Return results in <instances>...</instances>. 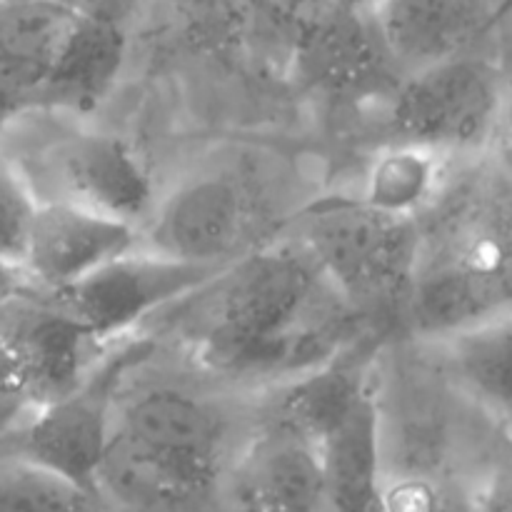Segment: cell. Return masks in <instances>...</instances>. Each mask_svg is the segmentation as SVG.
<instances>
[{
	"label": "cell",
	"instance_id": "cell-21",
	"mask_svg": "<svg viewBox=\"0 0 512 512\" xmlns=\"http://www.w3.org/2000/svg\"><path fill=\"white\" fill-rule=\"evenodd\" d=\"M30 408H33V405L25 403L20 395L8 393V390L0 388V438H3L5 433H10V430L28 415Z\"/></svg>",
	"mask_w": 512,
	"mask_h": 512
},
{
	"label": "cell",
	"instance_id": "cell-18",
	"mask_svg": "<svg viewBox=\"0 0 512 512\" xmlns=\"http://www.w3.org/2000/svg\"><path fill=\"white\" fill-rule=\"evenodd\" d=\"M100 508L90 495L0 450V510Z\"/></svg>",
	"mask_w": 512,
	"mask_h": 512
},
{
	"label": "cell",
	"instance_id": "cell-15",
	"mask_svg": "<svg viewBox=\"0 0 512 512\" xmlns=\"http://www.w3.org/2000/svg\"><path fill=\"white\" fill-rule=\"evenodd\" d=\"M445 373L480 413L512 425V308L433 340Z\"/></svg>",
	"mask_w": 512,
	"mask_h": 512
},
{
	"label": "cell",
	"instance_id": "cell-5",
	"mask_svg": "<svg viewBox=\"0 0 512 512\" xmlns=\"http://www.w3.org/2000/svg\"><path fill=\"white\" fill-rule=\"evenodd\" d=\"M300 245L363 318L408 308L420 255L418 220L363 198H328L298 218Z\"/></svg>",
	"mask_w": 512,
	"mask_h": 512
},
{
	"label": "cell",
	"instance_id": "cell-4",
	"mask_svg": "<svg viewBox=\"0 0 512 512\" xmlns=\"http://www.w3.org/2000/svg\"><path fill=\"white\" fill-rule=\"evenodd\" d=\"M373 370L340 355L325 368L285 383L275 415L315 440L328 510L385 508L383 425Z\"/></svg>",
	"mask_w": 512,
	"mask_h": 512
},
{
	"label": "cell",
	"instance_id": "cell-19",
	"mask_svg": "<svg viewBox=\"0 0 512 512\" xmlns=\"http://www.w3.org/2000/svg\"><path fill=\"white\" fill-rule=\"evenodd\" d=\"M38 195L18 160L0 153V260L20 265Z\"/></svg>",
	"mask_w": 512,
	"mask_h": 512
},
{
	"label": "cell",
	"instance_id": "cell-11",
	"mask_svg": "<svg viewBox=\"0 0 512 512\" xmlns=\"http://www.w3.org/2000/svg\"><path fill=\"white\" fill-rule=\"evenodd\" d=\"M40 168L55 190L48 198L75 200L138 225L153 210V178L140 155L118 135L95 130L63 135L45 148Z\"/></svg>",
	"mask_w": 512,
	"mask_h": 512
},
{
	"label": "cell",
	"instance_id": "cell-24",
	"mask_svg": "<svg viewBox=\"0 0 512 512\" xmlns=\"http://www.w3.org/2000/svg\"><path fill=\"white\" fill-rule=\"evenodd\" d=\"M512 15V0H498L495 3V13H493V30L500 28Z\"/></svg>",
	"mask_w": 512,
	"mask_h": 512
},
{
	"label": "cell",
	"instance_id": "cell-6",
	"mask_svg": "<svg viewBox=\"0 0 512 512\" xmlns=\"http://www.w3.org/2000/svg\"><path fill=\"white\" fill-rule=\"evenodd\" d=\"M153 350L155 340L148 335L133 333L115 340L75 388L30 408L3 435L5 453L55 475L90 495L100 508H108L98 495L95 478L113 433L118 393Z\"/></svg>",
	"mask_w": 512,
	"mask_h": 512
},
{
	"label": "cell",
	"instance_id": "cell-8",
	"mask_svg": "<svg viewBox=\"0 0 512 512\" xmlns=\"http://www.w3.org/2000/svg\"><path fill=\"white\" fill-rule=\"evenodd\" d=\"M220 268L185 263L140 245L68 288L35 293L78 320L95 338L115 343L140 333L160 310L193 293Z\"/></svg>",
	"mask_w": 512,
	"mask_h": 512
},
{
	"label": "cell",
	"instance_id": "cell-3",
	"mask_svg": "<svg viewBox=\"0 0 512 512\" xmlns=\"http://www.w3.org/2000/svg\"><path fill=\"white\" fill-rule=\"evenodd\" d=\"M228 428L203 398L153 388L118 405L100 460L98 495L108 508H198L218 493Z\"/></svg>",
	"mask_w": 512,
	"mask_h": 512
},
{
	"label": "cell",
	"instance_id": "cell-9",
	"mask_svg": "<svg viewBox=\"0 0 512 512\" xmlns=\"http://www.w3.org/2000/svg\"><path fill=\"white\" fill-rule=\"evenodd\" d=\"M258 215V198L243 175L208 170L155 198L140 230L155 253L220 268L248 253Z\"/></svg>",
	"mask_w": 512,
	"mask_h": 512
},
{
	"label": "cell",
	"instance_id": "cell-2",
	"mask_svg": "<svg viewBox=\"0 0 512 512\" xmlns=\"http://www.w3.org/2000/svg\"><path fill=\"white\" fill-rule=\"evenodd\" d=\"M410 323L438 340L512 308V150L495 145L450 173L418 215Z\"/></svg>",
	"mask_w": 512,
	"mask_h": 512
},
{
	"label": "cell",
	"instance_id": "cell-13",
	"mask_svg": "<svg viewBox=\"0 0 512 512\" xmlns=\"http://www.w3.org/2000/svg\"><path fill=\"white\" fill-rule=\"evenodd\" d=\"M498 0H368L370 33L405 75L470 53L493 30Z\"/></svg>",
	"mask_w": 512,
	"mask_h": 512
},
{
	"label": "cell",
	"instance_id": "cell-12",
	"mask_svg": "<svg viewBox=\"0 0 512 512\" xmlns=\"http://www.w3.org/2000/svg\"><path fill=\"white\" fill-rule=\"evenodd\" d=\"M218 493L240 510H328L318 445L275 413L223 470Z\"/></svg>",
	"mask_w": 512,
	"mask_h": 512
},
{
	"label": "cell",
	"instance_id": "cell-25",
	"mask_svg": "<svg viewBox=\"0 0 512 512\" xmlns=\"http://www.w3.org/2000/svg\"><path fill=\"white\" fill-rule=\"evenodd\" d=\"M510 430H512V425H510Z\"/></svg>",
	"mask_w": 512,
	"mask_h": 512
},
{
	"label": "cell",
	"instance_id": "cell-22",
	"mask_svg": "<svg viewBox=\"0 0 512 512\" xmlns=\"http://www.w3.org/2000/svg\"><path fill=\"white\" fill-rule=\"evenodd\" d=\"M28 290H33V285L25 278L23 268L0 260V303H5V300L15 298L20 293H28Z\"/></svg>",
	"mask_w": 512,
	"mask_h": 512
},
{
	"label": "cell",
	"instance_id": "cell-16",
	"mask_svg": "<svg viewBox=\"0 0 512 512\" xmlns=\"http://www.w3.org/2000/svg\"><path fill=\"white\" fill-rule=\"evenodd\" d=\"M80 8L65 0H0V85L25 95L48 78Z\"/></svg>",
	"mask_w": 512,
	"mask_h": 512
},
{
	"label": "cell",
	"instance_id": "cell-20",
	"mask_svg": "<svg viewBox=\"0 0 512 512\" xmlns=\"http://www.w3.org/2000/svg\"><path fill=\"white\" fill-rule=\"evenodd\" d=\"M33 110V103L25 95L0 85V133L8 130L13 123H18L25 113H33Z\"/></svg>",
	"mask_w": 512,
	"mask_h": 512
},
{
	"label": "cell",
	"instance_id": "cell-7",
	"mask_svg": "<svg viewBox=\"0 0 512 512\" xmlns=\"http://www.w3.org/2000/svg\"><path fill=\"white\" fill-rule=\"evenodd\" d=\"M505 70L470 53L405 75L393 103L395 138L450 160H468L498 143Z\"/></svg>",
	"mask_w": 512,
	"mask_h": 512
},
{
	"label": "cell",
	"instance_id": "cell-14",
	"mask_svg": "<svg viewBox=\"0 0 512 512\" xmlns=\"http://www.w3.org/2000/svg\"><path fill=\"white\" fill-rule=\"evenodd\" d=\"M125 63V33L115 20L78 10L48 78L35 93V110L90 113L98 108Z\"/></svg>",
	"mask_w": 512,
	"mask_h": 512
},
{
	"label": "cell",
	"instance_id": "cell-17",
	"mask_svg": "<svg viewBox=\"0 0 512 512\" xmlns=\"http://www.w3.org/2000/svg\"><path fill=\"white\" fill-rule=\"evenodd\" d=\"M450 163L435 150L398 140L375 155L363 200L383 213L418 220L448 180Z\"/></svg>",
	"mask_w": 512,
	"mask_h": 512
},
{
	"label": "cell",
	"instance_id": "cell-10",
	"mask_svg": "<svg viewBox=\"0 0 512 512\" xmlns=\"http://www.w3.org/2000/svg\"><path fill=\"white\" fill-rule=\"evenodd\" d=\"M143 245L138 223L65 198L38 200L25 240L23 268L33 290L53 293L88 278Z\"/></svg>",
	"mask_w": 512,
	"mask_h": 512
},
{
	"label": "cell",
	"instance_id": "cell-1",
	"mask_svg": "<svg viewBox=\"0 0 512 512\" xmlns=\"http://www.w3.org/2000/svg\"><path fill=\"white\" fill-rule=\"evenodd\" d=\"M155 318L205 368L275 383L338 360L365 320L298 240L238 255Z\"/></svg>",
	"mask_w": 512,
	"mask_h": 512
},
{
	"label": "cell",
	"instance_id": "cell-23",
	"mask_svg": "<svg viewBox=\"0 0 512 512\" xmlns=\"http://www.w3.org/2000/svg\"><path fill=\"white\" fill-rule=\"evenodd\" d=\"M505 148L512 150V75L505 73V103H503V120H500V135Z\"/></svg>",
	"mask_w": 512,
	"mask_h": 512
}]
</instances>
